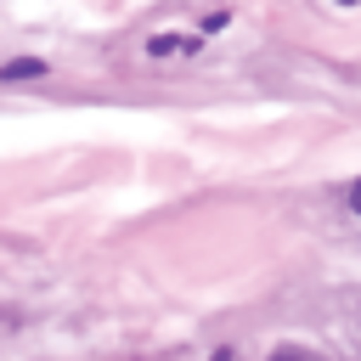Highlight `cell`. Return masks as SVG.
<instances>
[{"label":"cell","mask_w":361,"mask_h":361,"mask_svg":"<svg viewBox=\"0 0 361 361\" xmlns=\"http://www.w3.org/2000/svg\"><path fill=\"white\" fill-rule=\"evenodd\" d=\"M175 51H197L192 34H152L147 39V56H175Z\"/></svg>","instance_id":"6da1fadb"},{"label":"cell","mask_w":361,"mask_h":361,"mask_svg":"<svg viewBox=\"0 0 361 361\" xmlns=\"http://www.w3.org/2000/svg\"><path fill=\"white\" fill-rule=\"evenodd\" d=\"M39 68H45V62H34V56H28V62H11V68H6V79H23V73H39Z\"/></svg>","instance_id":"7a4b0ae2"},{"label":"cell","mask_w":361,"mask_h":361,"mask_svg":"<svg viewBox=\"0 0 361 361\" xmlns=\"http://www.w3.org/2000/svg\"><path fill=\"white\" fill-rule=\"evenodd\" d=\"M350 209H355V214H361V180H355V186H350Z\"/></svg>","instance_id":"3957f363"},{"label":"cell","mask_w":361,"mask_h":361,"mask_svg":"<svg viewBox=\"0 0 361 361\" xmlns=\"http://www.w3.org/2000/svg\"><path fill=\"white\" fill-rule=\"evenodd\" d=\"M338 6H355V0H338Z\"/></svg>","instance_id":"277c9868"}]
</instances>
